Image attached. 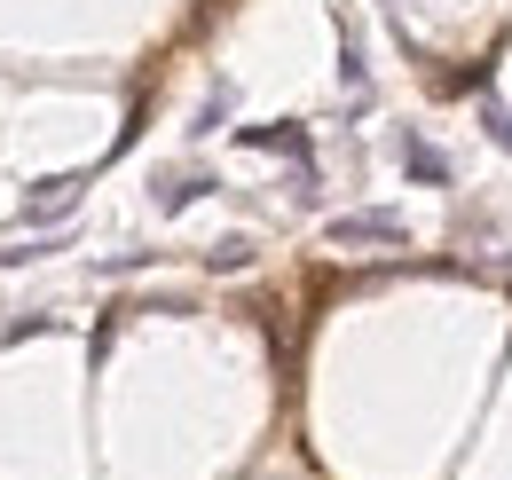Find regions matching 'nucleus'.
Here are the masks:
<instances>
[{
    "label": "nucleus",
    "instance_id": "obj_1",
    "mask_svg": "<svg viewBox=\"0 0 512 480\" xmlns=\"http://www.w3.org/2000/svg\"><path fill=\"white\" fill-rule=\"evenodd\" d=\"M79 189H87V174H48L24 189V229H48V221H64L71 205H79Z\"/></svg>",
    "mask_w": 512,
    "mask_h": 480
},
{
    "label": "nucleus",
    "instance_id": "obj_2",
    "mask_svg": "<svg viewBox=\"0 0 512 480\" xmlns=\"http://www.w3.org/2000/svg\"><path fill=\"white\" fill-rule=\"evenodd\" d=\"M323 237L339 252H363V244H402V213H331Z\"/></svg>",
    "mask_w": 512,
    "mask_h": 480
},
{
    "label": "nucleus",
    "instance_id": "obj_3",
    "mask_svg": "<svg viewBox=\"0 0 512 480\" xmlns=\"http://www.w3.org/2000/svg\"><path fill=\"white\" fill-rule=\"evenodd\" d=\"M402 174L426 181V189H449V158L426 142V134H402Z\"/></svg>",
    "mask_w": 512,
    "mask_h": 480
},
{
    "label": "nucleus",
    "instance_id": "obj_4",
    "mask_svg": "<svg viewBox=\"0 0 512 480\" xmlns=\"http://www.w3.org/2000/svg\"><path fill=\"white\" fill-rule=\"evenodd\" d=\"M339 87H347V103H355V111L371 103V63H363V40H355L347 24H339Z\"/></svg>",
    "mask_w": 512,
    "mask_h": 480
},
{
    "label": "nucleus",
    "instance_id": "obj_5",
    "mask_svg": "<svg viewBox=\"0 0 512 480\" xmlns=\"http://www.w3.org/2000/svg\"><path fill=\"white\" fill-rule=\"evenodd\" d=\"M237 142H245V150H268V158H300V166H308V126H245Z\"/></svg>",
    "mask_w": 512,
    "mask_h": 480
},
{
    "label": "nucleus",
    "instance_id": "obj_6",
    "mask_svg": "<svg viewBox=\"0 0 512 480\" xmlns=\"http://www.w3.org/2000/svg\"><path fill=\"white\" fill-rule=\"evenodd\" d=\"M205 189H221V181H213V174H166V181H158V213H166V221H174V213H190Z\"/></svg>",
    "mask_w": 512,
    "mask_h": 480
},
{
    "label": "nucleus",
    "instance_id": "obj_7",
    "mask_svg": "<svg viewBox=\"0 0 512 480\" xmlns=\"http://www.w3.org/2000/svg\"><path fill=\"white\" fill-rule=\"evenodd\" d=\"M229 111H237V87H229V79H213V95H205V103H197V142H205V134H221V119H229Z\"/></svg>",
    "mask_w": 512,
    "mask_h": 480
},
{
    "label": "nucleus",
    "instance_id": "obj_8",
    "mask_svg": "<svg viewBox=\"0 0 512 480\" xmlns=\"http://www.w3.org/2000/svg\"><path fill=\"white\" fill-rule=\"evenodd\" d=\"M205 268H213V276H237V268H253V244H245V237L213 244V252H205Z\"/></svg>",
    "mask_w": 512,
    "mask_h": 480
},
{
    "label": "nucleus",
    "instance_id": "obj_9",
    "mask_svg": "<svg viewBox=\"0 0 512 480\" xmlns=\"http://www.w3.org/2000/svg\"><path fill=\"white\" fill-rule=\"evenodd\" d=\"M481 126H489V142L512 158V111H505V103H481Z\"/></svg>",
    "mask_w": 512,
    "mask_h": 480
}]
</instances>
